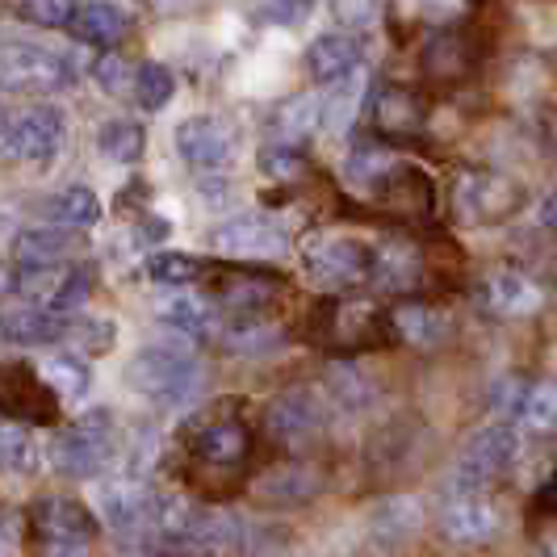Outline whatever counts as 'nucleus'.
<instances>
[{
    "mask_svg": "<svg viewBox=\"0 0 557 557\" xmlns=\"http://www.w3.org/2000/svg\"><path fill=\"white\" fill-rule=\"evenodd\" d=\"M181 474L206 499H226L251 478L256 428L244 398H219L181 423L176 436Z\"/></svg>",
    "mask_w": 557,
    "mask_h": 557,
    "instance_id": "f257e3e1",
    "label": "nucleus"
},
{
    "mask_svg": "<svg viewBox=\"0 0 557 557\" xmlns=\"http://www.w3.org/2000/svg\"><path fill=\"white\" fill-rule=\"evenodd\" d=\"M307 339L314 348L332 352V357H361L391 348L394 339V314L377 298H319L307 314Z\"/></svg>",
    "mask_w": 557,
    "mask_h": 557,
    "instance_id": "f03ea898",
    "label": "nucleus"
},
{
    "mask_svg": "<svg viewBox=\"0 0 557 557\" xmlns=\"http://www.w3.org/2000/svg\"><path fill=\"white\" fill-rule=\"evenodd\" d=\"M448 201L461 226H499L529 206V189L503 168H466L453 176Z\"/></svg>",
    "mask_w": 557,
    "mask_h": 557,
    "instance_id": "7ed1b4c3",
    "label": "nucleus"
},
{
    "mask_svg": "<svg viewBox=\"0 0 557 557\" xmlns=\"http://www.w3.org/2000/svg\"><path fill=\"white\" fill-rule=\"evenodd\" d=\"M92 541H97V516L81 499L42 495L26 511L29 557H84Z\"/></svg>",
    "mask_w": 557,
    "mask_h": 557,
    "instance_id": "20e7f679",
    "label": "nucleus"
},
{
    "mask_svg": "<svg viewBox=\"0 0 557 557\" xmlns=\"http://www.w3.org/2000/svg\"><path fill=\"white\" fill-rule=\"evenodd\" d=\"M126 386L156 407H185L201 391V364L181 348L151 344L135 352V361L126 369Z\"/></svg>",
    "mask_w": 557,
    "mask_h": 557,
    "instance_id": "39448f33",
    "label": "nucleus"
},
{
    "mask_svg": "<svg viewBox=\"0 0 557 557\" xmlns=\"http://www.w3.org/2000/svg\"><path fill=\"white\" fill-rule=\"evenodd\" d=\"M373 260H377V248H369L364 239H352V235H310L302 244V264H307V277L332 294H344V289H357V285H373Z\"/></svg>",
    "mask_w": 557,
    "mask_h": 557,
    "instance_id": "423d86ee",
    "label": "nucleus"
},
{
    "mask_svg": "<svg viewBox=\"0 0 557 557\" xmlns=\"http://www.w3.org/2000/svg\"><path fill=\"white\" fill-rule=\"evenodd\" d=\"M206 298L231 314H264L289 294V281L273 269H239V264H210L206 273Z\"/></svg>",
    "mask_w": 557,
    "mask_h": 557,
    "instance_id": "0eeeda50",
    "label": "nucleus"
},
{
    "mask_svg": "<svg viewBox=\"0 0 557 557\" xmlns=\"http://www.w3.org/2000/svg\"><path fill=\"white\" fill-rule=\"evenodd\" d=\"M67 139V122L55 106H26L4 117V156L17 164H55Z\"/></svg>",
    "mask_w": 557,
    "mask_h": 557,
    "instance_id": "6e6552de",
    "label": "nucleus"
},
{
    "mask_svg": "<svg viewBox=\"0 0 557 557\" xmlns=\"http://www.w3.org/2000/svg\"><path fill=\"white\" fill-rule=\"evenodd\" d=\"M486 55V42L478 26H436L423 42V76L436 88H457L474 76L478 59Z\"/></svg>",
    "mask_w": 557,
    "mask_h": 557,
    "instance_id": "1a4fd4ad",
    "label": "nucleus"
},
{
    "mask_svg": "<svg viewBox=\"0 0 557 557\" xmlns=\"http://www.w3.org/2000/svg\"><path fill=\"white\" fill-rule=\"evenodd\" d=\"M516 461H520V436L507 423H491L470 436L453 491H491L499 478L516 470Z\"/></svg>",
    "mask_w": 557,
    "mask_h": 557,
    "instance_id": "9d476101",
    "label": "nucleus"
},
{
    "mask_svg": "<svg viewBox=\"0 0 557 557\" xmlns=\"http://www.w3.org/2000/svg\"><path fill=\"white\" fill-rule=\"evenodd\" d=\"M0 76H4L9 92H59L76 81V67L63 55H55L51 47L9 38L4 59H0Z\"/></svg>",
    "mask_w": 557,
    "mask_h": 557,
    "instance_id": "9b49d317",
    "label": "nucleus"
},
{
    "mask_svg": "<svg viewBox=\"0 0 557 557\" xmlns=\"http://www.w3.org/2000/svg\"><path fill=\"white\" fill-rule=\"evenodd\" d=\"M113 457V423L106 411L84 416L81 423L63 428L55 441V466L67 478H97Z\"/></svg>",
    "mask_w": 557,
    "mask_h": 557,
    "instance_id": "f8f14e48",
    "label": "nucleus"
},
{
    "mask_svg": "<svg viewBox=\"0 0 557 557\" xmlns=\"http://www.w3.org/2000/svg\"><path fill=\"white\" fill-rule=\"evenodd\" d=\"M369 201L391 214V219H403V223H423L432 210H436V185L432 176L416 164H391L377 185L369 189Z\"/></svg>",
    "mask_w": 557,
    "mask_h": 557,
    "instance_id": "ddd939ff",
    "label": "nucleus"
},
{
    "mask_svg": "<svg viewBox=\"0 0 557 557\" xmlns=\"http://www.w3.org/2000/svg\"><path fill=\"white\" fill-rule=\"evenodd\" d=\"M4 416L26 428H55L59 423V394L42 373H34L26 361L4 364Z\"/></svg>",
    "mask_w": 557,
    "mask_h": 557,
    "instance_id": "4468645a",
    "label": "nucleus"
},
{
    "mask_svg": "<svg viewBox=\"0 0 557 557\" xmlns=\"http://www.w3.org/2000/svg\"><path fill=\"white\" fill-rule=\"evenodd\" d=\"M151 499H156V491L139 486L135 478H110V482L97 486V511H101V520L110 524V532L126 536V541H147V536H156Z\"/></svg>",
    "mask_w": 557,
    "mask_h": 557,
    "instance_id": "2eb2a0df",
    "label": "nucleus"
},
{
    "mask_svg": "<svg viewBox=\"0 0 557 557\" xmlns=\"http://www.w3.org/2000/svg\"><path fill=\"white\" fill-rule=\"evenodd\" d=\"M323 423H327V403L314 391H285L277 403H269V411H264L269 436L285 448H302V445H310V441H319Z\"/></svg>",
    "mask_w": 557,
    "mask_h": 557,
    "instance_id": "dca6fc26",
    "label": "nucleus"
},
{
    "mask_svg": "<svg viewBox=\"0 0 557 557\" xmlns=\"http://www.w3.org/2000/svg\"><path fill=\"white\" fill-rule=\"evenodd\" d=\"M210 239L226 260H277L281 251L289 248L285 226L273 223L269 214H235Z\"/></svg>",
    "mask_w": 557,
    "mask_h": 557,
    "instance_id": "f3484780",
    "label": "nucleus"
},
{
    "mask_svg": "<svg viewBox=\"0 0 557 557\" xmlns=\"http://www.w3.org/2000/svg\"><path fill=\"white\" fill-rule=\"evenodd\" d=\"M448 541L457 545H491L503 532V511L491 491H453L441 511Z\"/></svg>",
    "mask_w": 557,
    "mask_h": 557,
    "instance_id": "a211bd4d",
    "label": "nucleus"
},
{
    "mask_svg": "<svg viewBox=\"0 0 557 557\" xmlns=\"http://www.w3.org/2000/svg\"><path fill=\"white\" fill-rule=\"evenodd\" d=\"M369 126L382 135V139H419L423 126H428V106L423 97L411 88H398V84H382L369 101Z\"/></svg>",
    "mask_w": 557,
    "mask_h": 557,
    "instance_id": "6ab92c4d",
    "label": "nucleus"
},
{
    "mask_svg": "<svg viewBox=\"0 0 557 557\" xmlns=\"http://www.w3.org/2000/svg\"><path fill=\"white\" fill-rule=\"evenodd\" d=\"M176 151L194 172H223L231 164V135L214 113H194L176 126Z\"/></svg>",
    "mask_w": 557,
    "mask_h": 557,
    "instance_id": "aec40b11",
    "label": "nucleus"
},
{
    "mask_svg": "<svg viewBox=\"0 0 557 557\" xmlns=\"http://www.w3.org/2000/svg\"><path fill=\"white\" fill-rule=\"evenodd\" d=\"M478 302L491 314H499V319H529V314L541 310L545 294L520 269H491L486 277L478 281Z\"/></svg>",
    "mask_w": 557,
    "mask_h": 557,
    "instance_id": "412c9836",
    "label": "nucleus"
},
{
    "mask_svg": "<svg viewBox=\"0 0 557 557\" xmlns=\"http://www.w3.org/2000/svg\"><path fill=\"white\" fill-rule=\"evenodd\" d=\"M156 314H160L164 327L181 332L185 339H197V344L219 339L226 327V319L219 314V307H214L206 294H168V298H160Z\"/></svg>",
    "mask_w": 557,
    "mask_h": 557,
    "instance_id": "4be33fe9",
    "label": "nucleus"
},
{
    "mask_svg": "<svg viewBox=\"0 0 557 557\" xmlns=\"http://www.w3.org/2000/svg\"><path fill=\"white\" fill-rule=\"evenodd\" d=\"M373 285L382 294H398L411 302L419 285H428V264H423V251L411 239H391L386 248H377L373 260Z\"/></svg>",
    "mask_w": 557,
    "mask_h": 557,
    "instance_id": "5701e85b",
    "label": "nucleus"
},
{
    "mask_svg": "<svg viewBox=\"0 0 557 557\" xmlns=\"http://www.w3.org/2000/svg\"><path fill=\"white\" fill-rule=\"evenodd\" d=\"M81 251L84 239L59 231V226H38V231H22L9 256H13V269H72L67 260Z\"/></svg>",
    "mask_w": 557,
    "mask_h": 557,
    "instance_id": "b1692460",
    "label": "nucleus"
},
{
    "mask_svg": "<svg viewBox=\"0 0 557 557\" xmlns=\"http://www.w3.org/2000/svg\"><path fill=\"white\" fill-rule=\"evenodd\" d=\"M361 42L352 34H323L314 38L307 51V76L314 84H327V88H339L357 76L361 67Z\"/></svg>",
    "mask_w": 557,
    "mask_h": 557,
    "instance_id": "393cba45",
    "label": "nucleus"
},
{
    "mask_svg": "<svg viewBox=\"0 0 557 557\" xmlns=\"http://www.w3.org/2000/svg\"><path fill=\"white\" fill-rule=\"evenodd\" d=\"M394 314V335L398 339H407V344H419V348H436V344H445L448 332H453V323H448V314L436 302H398L391 310Z\"/></svg>",
    "mask_w": 557,
    "mask_h": 557,
    "instance_id": "a878e982",
    "label": "nucleus"
},
{
    "mask_svg": "<svg viewBox=\"0 0 557 557\" xmlns=\"http://www.w3.org/2000/svg\"><path fill=\"white\" fill-rule=\"evenodd\" d=\"M67 29L88 47H113L126 34V13L106 0H88V4H76V17Z\"/></svg>",
    "mask_w": 557,
    "mask_h": 557,
    "instance_id": "bb28decb",
    "label": "nucleus"
},
{
    "mask_svg": "<svg viewBox=\"0 0 557 557\" xmlns=\"http://www.w3.org/2000/svg\"><path fill=\"white\" fill-rule=\"evenodd\" d=\"M319 131H323V97H289L273 113V135H277L281 147H298Z\"/></svg>",
    "mask_w": 557,
    "mask_h": 557,
    "instance_id": "cd10ccee",
    "label": "nucleus"
},
{
    "mask_svg": "<svg viewBox=\"0 0 557 557\" xmlns=\"http://www.w3.org/2000/svg\"><path fill=\"white\" fill-rule=\"evenodd\" d=\"M67 332V319L51 314V310L38 307H13L4 314V339L9 344H55L59 335Z\"/></svg>",
    "mask_w": 557,
    "mask_h": 557,
    "instance_id": "c85d7f7f",
    "label": "nucleus"
},
{
    "mask_svg": "<svg viewBox=\"0 0 557 557\" xmlns=\"http://www.w3.org/2000/svg\"><path fill=\"white\" fill-rule=\"evenodd\" d=\"M223 344L231 352H277L281 348V327L264 314H231L223 327Z\"/></svg>",
    "mask_w": 557,
    "mask_h": 557,
    "instance_id": "c756f323",
    "label": "nucleus"
},
{
    "mask_svg": "<svg viewBox=\"0 0 557 557\" xmlns=\"http://www.w3.org/2000/svg\"><path fill=\"white\" fill-rule=\"evenodd\" d=\"M323 491V478L314 474L310 466H277L273 474L260 482V495L269 503H307Z\"/></svg>",
    "mask_w": 557,
    "mask_h": 557,
    "instance_id": "7c9ffc66",
    "label": "nucleus"
},
{
    "mask_svg": "<svg viewBox=\"0 0 557 557\" xmlns=\"http://www.w3.org/2000/svg\"><path fill=\"white\" fill-rule=\"evenodd\" d=\"M42 214L55 226H92L101 219V201H97L92 189L72 185V189H63V194L51 197V201L42 206Z\"/></svg>",
    "mask_w": 557,
    "mask_h": 557,
    "instance_id": "2f4dec72",
    "label": "nucleus"
},
{
    "mask_svg": "<svg viewBox=\"0 0 557 557\" xmlns=\"http://www.w3.org/2000/svg\"><path fill=\"white\" fill-rule=\"evenodd\" d=\"M143 126L139 122H126V117H113L97 131V151L110 160V164L131 168L143 156Z\"/></svg>",
    "mask_w": 557,
    "mask_h": 557,
    "instance_id": "473e14b6",
    "label": "nucleus"
},
{
    "mask_svg": "<svg viewBox=\"0 0 557 557\" xmlns=\"http://www.w3.org/2000/svg\"><path fill=\"white\" fill-rule=\"evenodd\" d=\"M423 264H428V285L441 294H453L466 281V251L453 239H432V248L423 251Z\"/></svg>",
    "mask_w": 557,
    "mask_h": 557,
    "instance_id": "72a5a7b5",
    "label": "nucleus"
},
{
    "mask_svg": "<svg viewBox=\"0 0 557 557\" xmlns=\"http://www.w3.org/2000/svg\"><path fill=\"white\" fill-rule=\"evenodd\" d=\"M520 423L532 436H554L557 432V382H529L524 407H520Z\"/></svg>",
    "mask_w": 557,
    "mask_h": 557,
    "instance_id": "f704fd0d",
    "label": "nucleus"
},
{
    "mask_svg": "<svg viewBox=\"0 0 557 557\" xmlns=\"http://www.w3.org/2000/svg\"><path fill=\"white\" fill-rule=\"evenodd\" d=\"M210 260H197L189 251H156L147 260V277L160 285H189V281H206Z\"/></svg>",
    "mask_w": 557,
    "mask_h": 557,
    "instance_id": "c9c22d12",
    "label": "nucleus"
},
{
    "mask_svg": "<svg viewBox=\"0 0 557 557\" xmlns=\"http://www.w3.org/2000/svg\"><path fill=\"white\" fill-rule=\"evenodd\" d=\"M42 377L51 382V391L59 398H84L88 394V364L81 357H51V361L42 364Z\"/></svg>",
    "mask_w": 557,
    "mask_h": 557,
    "instance_id": "e433bc0d",
    "label": "nucleus"
},
{
    "mask_svg": "<svg viewBox=\"0 0 557 557\" xmlns=\"http://www.w3.org/2000/svg\"><path fill=\"white\" fill-rule=\"evenodd\" d=\"M176 92V81L164 63H139V84H135V97H139L143 110H164Z\"/></svg>",
    "mask_w": 557,
    "mask_h": 557,
    "instance_id": "4c0bfd02",
    "label": "nucleus"
},
{
    "mask_svg": "<svg viewBox=\"0 0 557 557\" xmlns=\"http://www.w3.org/2000/svg\"><path fill=\"white\" fill-rule=\"evenodd\" d=\"M260 172L269 176V181H298L302 172H307V160H302V151L298 147H281V143H269L264 151H260Z\"/></svg>",
    "mask_w": 557,
    "mask_h": 557,
    "instance_id": "58836bf2",
    "label": "nucleus"
},
{
    "mask_svg": "<svg viewBox=\"0 0 557 557\" xmlns=\"http://www.w3.org/2000/svg\"><path fill=\"white\" fill-rule=\"evenodd\" d=\"M92 76H97V84H101L110 97H131V92H135V84H139V67L131 72V63H126V59L106 55V59H97Z\"/></svg>",
    "mask_w": 557,
    "mask_h": 557,
    "instance_id": "ea45409f",
    "label": "nucleus"
},
{
    "mask_svg": "<svg viewBox=\"0 0 557 557\" xmlns=\"http://www.w3.org/2000/svg\"><path fill=\"white\" fill-rule=\"evenodd\" d=\"M4 466H9V474H34L38 470V445H34L29 432H22V428L4 432Z\"/></svg>",
    "mask_w": 557,
    "mask_h": 557,
    "instance_id": "a19ab883",
    "label": "nucleus"
},
{
    "mask_svg": "<svg viewBox=\"0 0 557 557\" xmlns=\"http://www.w3.org/2000/svg\"><path fill=\"white\" fill-rule=\"evenodd\" d=\"M13 13L22 17V22H38V26H72V17H76V4H67V0H34V4H13Z\"/></svg>",
    "mask_w": 557,
    "mask_h": 557,
    "instance_id": "79ce46f5",
    "label": "nucleus"
},
{
    "mask_svg": "<svg viewBox=\"0 0 557 557\" xmlns=\"http://www.w3.org/2000/svg\"><path fill=\"white\" fill-rule=\"evenodd\" d=\"M524 394H529V382H524V377H499V382L491 386V407H495L499 416L516 419L520 407H524Z\"/></svg>",
    "mask_w": 557,
    "mask_h": 557,
    "instance_id": "37998d69",
    "label": "nucleus"
},
{
    "mask_svg": "<svg viewBox=\"0 0 557 557\" xmlns=\"http://www.w3.org/2000/svg\"><path fill=\"white\" fill-rule=\"evenodd\" d=\"M84 348L88 352H110L113 348V323L110 319H101V323H84Z\"/></svg>",
    "mask_w": 557,
    "mask_h": 557,
    "instance_id": "c03bdc74",
    "label": "nucleus"
},
{
    "mask_svg": "<svg viewBox=\"0 0 557 557\" xmlns=\"http://www.w3.org/2000/svg\"><path fill=\"white\" fill-rule=\"evenodd\" d=\"M307 13H310V4H264V9H260V17L281 22V26H298Z\"/></svg>",
    "mask_w": 557,
    "mask_h": 557,
    "instance_id": "a18cd8bd",
    "label": "nucleus"
},
{
    "mask_svg": "<svg viewBox=\"0 0 557 557\" xmlns=\"http://www.w3.org/2000/svg\"><path fill=\"white\" fill-rule=\"evenodd\" d=\"M541 226H545L549 235H557V189L541 201Z\"/></svg>",
    "mask_w": 557,
    "mask_h": 557,
    "instance_id": "49530a36",
    "label": "nucleus"
}]
</instances>
